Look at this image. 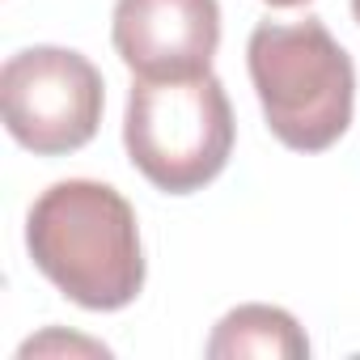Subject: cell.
<instances>
[{"mask_svg": "<svg viewBox=\"0 0 360 360\" xmlns=\"http://www.w3.org/2000/svg\"><path fill=\"white\" fill-rule=\"evenodd\" d=\"M0 106L22 148L34 157H64L98 136L106 85L72 47H26L0 68Z\"/></svg>", "mask_w": 360, "mask_h": 360, "instance_id": "cell-4", "label": "cell"}, {"mask_svg": "<svg viewBox=\"0 0 360 360\" xmlns=\"http://www.w3.org/2000/svg\"><path fill=\"white\" fill-rule=\"evenodd\" d=\"M26 250L68 301L94 314H115L144 288L140 225L110 183H51L26 217Z\"/></svg>", "mask_w": 360, "mask_h": 360, "instance_id": "cell-1", "label": "cell"}, {"mask_svg": "<svg viewBox=\"0 0 360 360\" xmlns=\"http://www.w3.org/2000/svg\"><path fill=\"white\" fill-rule=\"evenodd\" d=\"M110 43L136 77L212 72L221 47L217 0H115Z\"/></svg>", "mask_w": 360, "mask_h": 360, "instance_id": "cell-5", "label": "cell"}, {"mask_svg": "<svg viewBox=\"0 0 360 360\" xmlns=\"http://www.w3.org/2000/svg\"><path fill=\"white\" fill-rule=\"evenodd\" d=\"M131 165L165 195L204 191L229 165L233 106L212 72L136 77L123 115Z\"/></svg>", "mask_w": 360, "mask_h": 360, "instance_id": "cell-3", "label": "cell"}, {"mask_svg": "<svg viewBox=\"0 0 360 360\" xmlns=\"http://www.w3.org/2000/svg\"><path fill=\"white\" fill-rule=\"evenodd\" d=\"M352 13H356V22H360V0H352Z\"/></svg>", "mask_w": 360, "mask_h": 360, "instance_id": "cell-8", "label": "cell"}, {"mask_svg": "<svg viewBox=\"0 0 360 360\" xmlns=\"http://www.w3.org/2000/svg\"><path fill=\"white\" fill-rule=\"evenodd\" d=\"M263 5H271V9H301V5H309V0H263Z\"/></svg>", "mask_w": 360, "mask_h": 360, "instance_id": "cell-7", "label": "cell"}, {"mask_svg": "<svg viewBox=\"0 0 360 360\" xmlns=\"http://www.w3.org/2000/svg\"><path fill=\"white\" fill-rule=\"evenodd\" d=\"M250 85L271 136L292 153H326L356 110V68L318 22H259L246 43Z\"/></svg>", "mask_w": 360, "mask_h": 360, "instance_id": "cell-2", "label": "cell"}, {"mask_svg": "<svg viewBox=\"0 0 360 360\" xmlns=\"http://www.w3.org/2000/svg\"><path fill=\"white\" fill-rule=\"evenodd\" d=\"M305 360L309 339L297 326V318L280 305H238L229 309L212 339L208 360Z\"/></svg>", "mask_w": 360, "mask_h": 360, "instance_id": "cell-6", "label": "cell"}]
</instances>
